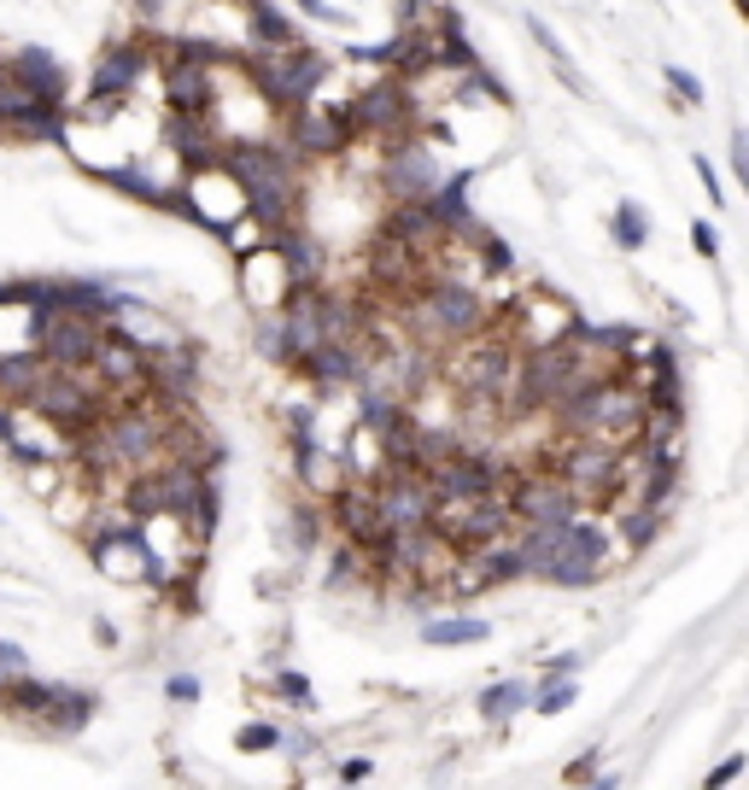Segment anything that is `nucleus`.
I'll return each mask as SVG.
<instances>
[{
  "instance_id": "38",
  "label": "nucleus",
  "mask_w": 749,
  "mask_h": 790,
  "mask_svg": "<svg viewBox=\"0 0 749 790\" xmlns=\"http://www.w3.org/2000/svg\"><path fill=\"white\" fill-rule=\"evenodd\" d=\"M164 697H171V702H199V679L194 674H171V679H164Z\"/></svg>"
},
{
  "instance_id": "32",
  "label": "nucleus",
  "mask_w": 749,
  "mask_h": 790,
  "mask_svg": "<svg viewBox=\"0 0 749 790\" xmlns=\"http://www.w3.org/2000/svg\"><path fill=\"white\" fill-rule=\"evenodd\" d=\"M661 76H668V89H674L679 106H702V100H709V94H702V82H697L691 71H685V65H668Z\"/></svg>"
},
{
  "instance_id": "13",
  "label": "nucleus",
  "mask_w": 749,
  "mask_h": 790,
  "mask_svg": "<svg viewBox=\"0 0 749 790\" xmlns=\"http://www.w3.org/2000/svg\"><path fill=\"white\" fill-rule=\"evenodd\" d=\"M281 135H287V147L305 153V158H340L363 141L358 123H351V106H317V100H310L305 112L281 117Z\"/></svg>"
},
{
  "instance_id": "8",
  "label": "nucleus",
  "mask_w": 749,
  "mask_h": 790,
  "mask_svg": "<svg viewBox=\"0 0 749 790\" xmlns=\"http://www.w3.org/2000/svg\"><path fill=\"white\" fill-rule=\"evenodd\" d=\"M486 328H497V335H504L515 351H538V346L568 340L574 328H579V317H574V305L562 299V294H551V287H527L515 305L492 310Z\"/></svg>"
},
{
  "instance_id": "37",
  "label": "nucleus",
  "mask_w": 749,
  "mask_h": 790,
  "mask_svg": "<svg viewBox=\"0 0 749 790\" xmlns=\"http://www.w3.org/2000/svg\"><path fill=\"white\" fill-rule=\"evenodd\" d=\"M743 767H749L743 756H726L720 767H709V779H702V790H726V784H732V779L743 773Z\"/></svg>"
},
{
  "instance_id": "3",
  "label": "nucleus",
  "mask_w": 749,
  "mask_h": 790,
  "mask_svg": "<svg viewBox=\"0 0 749 790\" xmlns=\"http://www.w3.org/2000/svg\"><path fill=\"white\" fill-rule=\"evenodd\" d=\"M399 310L410 322V340H433V346H456L492 322V305L481 299L474 276H445V269H433L422 294L404 299Z\"/></svg>"
},
{
  "instance_id": "9",
  "label": "nucleus",
  "mask_w": 749,
  "mask_h": 790,
  "mask_svg": "<svg viewBox=\"0 0 749 790\" xmlns=\"http://www.w3.org/2000/svg\"><path fill=\"white\" fill-rule=\"evenodd\" d=\"M620 456L627 451H615V445H597V440H562L551 451V463L562 469V481H568V492L579 497V510H609L615 497H620Z\"/></svg>"
},
{
  "instance_id": "19",
  "label": "nucleus",
  "mask_w": 749,
  "mask_h": 790,
  "mask_svg": "<svg viewBox=\"0 0 749 790\" xmlns=\"http://www.w3.org/2000/svg\"><path fill=\"white\" fill-rule=\"evenodd\" d=\"M299 456V486L317 497V504H335V497L351 486V469H346V456L340 451H328L322 440H310V445H294Z\"/></svg>"
},
{
  "instance_id": "6",
  "label": "nucleus",
  "mask_w": 749,
  "mask_h": 790,
  "mask_svg": "<svg viewBox=\"0 0 749 790\" xmlns=\"http://www.w3.org/2000/svg\"><path fill=\"white\" fill-rule=\"evenodd\" d=\"M428 527L440 533L456 556H469V551H486V545H497V538H510V533H515V510H510L504 492L445 497V504H433Z\"/></svg>"
},
{
  "instance_id": "41",
  "label": "nucleus",
  "mask_w": 749,
  "mask_h": 790,
  "mask_svg": "<svg viewBox=\"0 0 749 790\" xmlns=\"http://www.w3.org/2000/svg\"><path fill=\"white\" fill-rule=\"evenodd\" d=\"M592 773H597V750H586L579 761H568V784H586Z\"/></svg>"
},
{
  "instance_id": "36",
  "label": "nucleus",
  "mask_w": 749,
  "mask_h": 790,
  "mask_svg": "<svg viewBox=\"0 0 749 790\" xmlns=\"http://www.w3.org/2000/svg\"><path fill=\"white\" fill-rule=\"evenodd\" d=\"M732 176H738V188L749 199V130H732Z\"/></svg>"
},
{
  "instance_id": "47",
  "label": "nucleus",
  "mask_w": 749,
  "mask_h": 790,
  "mask_svg": "<svg viewBox=\"0 0 749 790\" xmlns=\"http://www.w3.org/2000/svg\"><path fill=\"white\" fill-rule=\"evenodd\" d=\"M135 7H141V12H158V0H135Z\"/></svg>"
},
{
  "instance_id": "14",
  "label": "nucleus",
  "mask_w": 749,
  "mask_h": 790,
  "mask_svg": "<svg viewBox=\"0 0 749 790\" xmlns=\"http://www.w3.org/2000/svg\"><path fill=\"white\" fill-rule=\"evenodd\" d=\"M374 182L387 188L392 205H415V199H433V188H440V164H433V153L410 135V141L381 147V158H374Z\"/></svg>"
},
{
  "instance_id": "1",
  "label": "nucleus",
  "mask_w": 749,
  "mask_h": 790,
  "mask_svg": "<svg viewBox=\"0 0 749 790\" xmlns=\"http://www.w3.org/2000/svg\"><path fill=\"white\" fill-rule=\"evenodd\" d=\"M223 164L246 188V205H253L258 223H269L276 235H281V228H299L305 176H299V153L287 147L281 135L276 141H235V147L223 153Z\"/></svg>"
},
{
  "instance_id": "16",
  "label": "nucleus",
  "mask_w": 749,
  "mask_h": 790,
  "mask_svg": "<svg viewBox=\"0 0 749 790\" xmlns=\"http://www.w3.org/2000/svg\"><path fill=\"white\" fill-rule=\"evenodd\" d=\"M328 510H335L328 522L340 527V538H351V545L369 551V556H381V545L392 538V522H387V510H381V497H374V486L351 481V486H346Z\"/></svg>"
},
{
  "instance_id": "46",
  "label": "nucleus",
  "mask_w": 749,
  "mask_h": 790,
  "mask_svg": "<svg viewBox=\"0 0 749 790\" xmlns=\"http://www.w3.org/2000/svg\"><path fill=\"white\" fill-rule=\"evenodd\" d=\"M732 12L743 18V24H749V0H732Z\"/></svg>"
},
{
  "instance_id": "35",
  "label": "nucleus",
  "mask_w": 749,
  "mask_h": 790,
  "mask_svg": "<svg viewBox=\"0 0 749 790\" xmlns=\"http://www.w3.org/2000/svg\"><path fill=\"white\" fill-rule=\"evenodd\" d=\"M691 164H697V182H702V194H709V205H715V212H720V205H726V188H720V171H715V164H709V158H702V153H697Z\"/></svg>"
},
{
  "instance_id": "4",
  "label": "nucleus",
  "mask_w": 749,
  "mask_h": 790,
  "mask_svg": "<svg viewBox=\"0 0 749 790\" xmlns=\"http://www.w3.org/2000/svg\"><path fill=\"white\" fill-rule=\"evenodd\" d=\"M106 335H112L106 317L65 310V305H30V351L53 369H89Z\"/></svg>"
},
{
  "instance_id": "42",
  "label": "nucleus",
  "mask_w": 749,
  "mask_h": 790,
  "mask_svg": "<svg viewBox=\"0 0 749 790\" xmlns=\"http://www.w3.org/2000/svg\"><path fill=\"white\" fill-rule=\"evenodd\" d=\"M545 674H551V679H574V674H579V656H551Z\"/></svg>"
},
{
  "instance_id": "24",
  "label": "nucleus",
  "mask_w": 749,
  "mask_h": 790,
  "mask_svg": "<svg viewBox=\"0 0 749 790\" xmlns=\"http://www.w3.org/2000/svg\"><path fill=\"white\" fill-rule=\"evenodd\" d=\"M53 691L59 685H41V679H30V674H7L0 679V709L7 715H48L53 709Z\"/></svg>"
},
{
  "instance_id": "27",
  "label": "nucleus",
  "mask_w": 749,
  "mask_h": 790,
  "mask_svg": "<svg viewBox=\"0 0 749 790\" xmlns=\"http://www.w3.org/2000/svg\"><path fill=\"white\" fill-rule=\"evenodd\" d=\"M609 235H615L620 253H638V246L650 240V212H644L638 199H620V205H615V217H609Z\"/></svg>"
},
{
  "instance_id": "39",
  "label": "nucleus",
  "mask_w": 749,
  "mask_h": 790,
  "mask_svg": "<svg viewBox=\"0 0 749 790\" xmlns=\"http://www.w3.org/2000/svg\"><path fill=\"white\" fill-rule=\"evenodd\" d=\"M7 674H30V656L18 650L12 638H0V679H7Z\"/></svg>"
},
{
  "instance_id": "11",
  "label": "nucleus",
  "mask_w": 749,
  "mask_h": 790,
  "mask_svg": "<svg viewBox=\"0 0 749 790\" xmlns=\"http://www.w3.org/2000/svg\"><path fill=\"white\" fill-rule=\"evenodd\" d=\"M346 106H351V123H358L363 141L392 147V141H410L415 135V94H410V82L399 71L381 76V82H369V89H358Z\"/></svg>"
},
{
  "instance_id": "29",
  "label": "nucleus",
  "mask_w": 749,
  "mask_h": 790,
  "mask_svg": "<svg viewBox=\"0 0 749 790\" xmlns=\"http://www.w3.org/2000/svg\"><path fill=\"white\" fill-rule=\"evenodd\" d=\"M235 750H246V756L281 750V726H269V720H253V726H240V732H235Z\"/></svg>"
},
{
  "instance_id": "15",
  "label": "nucleus",
  "mask_w": 749,
  "mask_h": 790,
  "mask_svg": "<svg viewBox=\"0 0 749 790\" xmlns=\"http://www.w3.org/2000/svg\"><path fill=\"white\" fill-rule=\"evenodd\" d=\"M428 486H433V504H445V497H486L510 486V463H497L486 451H456L428 469Z\"/></svg>"
},
{
  "instance_id": "18",
  "label": "nucleus",
  "mask_w": 749,
  "mask_h": 790,
  "mask_svg": "<svg viewBox=\"0 0 749 790\" xmlns=\"http://www.w3.org/2000/svg\"><path fill=\"white\" fill-rule=\"evenodd\" d=\"M0 71H7V82L24 89L30 100H48V106L65 100V71H59V59L48 48H18V53L0 59Z\"/></svg>"
},
{
  "instance_id": "7",
  "label": "nucleus",
  "mask_w": 749,
  "mask_h": 790,
  "mask_svg": "<svg viewBox=\"0 0 749 790\" xmlns=\"http://www.w3.org/2000/svg\"><path fill=\"white\" fill-rule=\"evenodd\" d=\"M504 497L515 510V527H562V522H574V515H579V497L568 492V481H562V469L551 463V456L515 463Z\"/></svg>"
},
{
  "instance_id": "34",
  "label": "nucleus",
  "mask_w": 749,
  "mask_h": 790,
  "mask_svg": "<svg viewBox=\"0 0 749 790\" xmlns=\"http://www.w3.org/2000/svg\"><path fill=\"white\" fill-rule=\"evenodd\" d=\"M691 246H697V258L720 264V228H715L709 217H697V223H691Z\"/></svg>"
},
{
  "instance_id": "45",
  "label": "nucleus",
  "mask_w": 749,
  "mask_h": 790,
  "mask_svg": "<svg viewBox=\"0 0 749 790\" xmlns=\"http://www.w3.org/2000/svg\"><path fill=\"white\" fill-rule=\"evenodd\" d=\"M586 790H615V773H603V779H592Z\"/></svg>"
},
{
  "instance_id": "43",
  "label": "nucleus",
  "mask_w": 749,
  "mask_h": 790,
  "mask_svg": "<svg viewBox=\"0 0 749 790\" xmlns=\"http://www.w3.org/2000/svg\"><path fill=\"white\" fill-rule=\"evenodd\" d=\"M340 779H346V784H363V779H369V761H346Z\"/></svg>"
},
{
  "instance_id": "10",
  "label": "nucleus",
  "mask_w": 749,
  "mask_h": 790,
  "mask_svg": "<svg viewBox=\"0 0 749 790\" xmlns=\"http://www.w3.org/2000/svg\"><path fill=\"white\" fill-rule=\"evenodd\" d=\"M147 65H153L147 41H112V48L94 59V71H89V100H82V117H94V123L117 117L135 100L141 71H147Z\"/></svg>"
},
{
  "instance_id": "44",
  "label": "nucleus",
  "mask_w": 749,
  "mask_h": 790,
  "mask_svg": "<svg viewBox=\"0 0 749 790\" xmlns=\"http://www.w3.org/2000/svg\"><path fill=\"white\" fill-rule=\"evenodd\" d=\"M7 433H12V410H0V445H7Z\"/></svg>"
},
{
  "instance_id": "26",
  "label": "nucleus",
  "mask_w": 749,
  "mask_h": 790,
  "mask_svg": "<svg viewBox=\"0 0 749 790\" xmlns=\"http://www.w3.org/2000/svg\"><path fill=\"white\" fill-rule=\"evenodd\" d=\"M522 709H533V685L527 679H497V685H486V691H481V715L492 726H504L510 715H522Z\"/></svg>"
},
{
  "instance_id": "5",
  "label": "nucleus",
  "mask_w": 749,
  "mask_h": 790,
  "mask_svg": "<svg viewBox=\"0 0 749 790\" xmlns=\"http://www.w3.org/2000/svg\"><path fill=\"white\" fill-rule=\"evenodd\" d=\"M106 404H112V392L100 387L94 369H48L24 410L41 415V422H53V428H65V433H89L100 415H106Z\"/></svg>"
},
{
  "instance_id": "30",
  "label": "nucleus",
  "mask_w": 749,
  "mask_h": 790,
  "mask_svg": "<svg viewBox=\"0 0 749 790\" xmlns=\"http://www.w3.org/2000/svg\"><path fill=\"white\" fill-rule=\"evenodd\" d=\"M574 697H579V685H574V679H545V685L533 691V709H538V715H562Z\"/></svg>"
},
{
  "instance_id": "2",
  "label": "nucleus",
  "mask_w": 749,
  "mask_h": 790,
  "mask_svg": "<svg viewBox=\"0 0 749 790\" xmlns=\"http://www.w3.org/2000/svg\"><path fill=\"white\" fill-rule=\"evenodd\" d=\"M217 510H223L217 481H212V474H199L194 463H176V456H164L158 469H147V474H135V481H130V515H135V522H147V515H182L199 538H212Z\"/></svg>"
},
{
  "instance_id": "25",
  "label": "nucleus",
  "mask_w": 749,
  "mask_h": 790,
  "mask_svg": "<svg viewBox=\"0 0 749 790\" xmlns=\"http://www.w3.org/2000/svg\"><path fill=\"white\" fill-rule=\"evenodd\" d=\"M89 720H94V697H89V691H65V685L53 691V709L41 715V726H48V732H59V738H76Z\"/></svg>"
},
{
  "instance_id": "12",
  "label": "nucleus",
  "mask_w": 749,
  "mask_h": 790,
  "mask_svg": "<svg viewBox=\"0 0 749 790\" xmlns=\"http://www.w3.org/2000/svg\"><path fill=\"white\" fill-rule=\"evenodd\" d=\"M89 551H94V568L106 579H117V586H147L153 579V551H147L141 522L130 510H117V522L89 527Z\"/></svg>"
},
{
  "instance_id": "23",
  "label": "nucleus",
  "mask_w": 749,
  "mask_h": 790,
  "mask_svg": "<svg viewBox=\"0 0 749 790\" xmlns=\"http://www.w3.org/2000/svg\"><path fill=\"white\" fill-rule=\"evenodd\" d=\"M492 638V620L481 615H440V620H422V644L433 650H456V644H486Z\"/></svg>"
},
{
  "instance_id": "22",
  "label": "nucleus",
  "mask_w": 749,
  "mask_h": 790,
  "mask_svg": "<svg viewBox=\"0 0 749 790\" xmlns=\"http://www.w3.org/2000/svg\"><path fill=\"white\" fill-rule=\"evenodd\" d=\"M661 527H668V510L661 504H620L615 510V533H620V551L638 556V551H650Z\"/></svg>"
},
{
  "instance_id": "33",
  "label": "nucleus",
  "mask_w": 749,
  "mask_h": 790,
  "mask_svg": "<svg viewBox=\"0 0 749 790\" xmlns=\"http://www.w3.org/2000/svg\"><path fill=\"white\" fill-rule=\"evenodd\" d=\"M322 522L328 515H317L310 504H299L294 515H287V527H294V545H317V533H322Z\"/></svg>"
},
{
  "instance_id": "28",
  "label": "nucleus",
  "mask_w": 749,
  "mask_h": 790,
  "mask_svg": "<svg viewBox=\"0 0 749 790\" xmlns=\"http://www.w3.org/2000/svg\"><path fill=\"white\" fill-rule=\"evenodd\" d=\"M527 30H533V41H538V48H545V59H551V71H556L562 82H568V94H586V76H579V71H574V59H568V48H562V41H556V30L545 24V18H527Z\"/></svg>"
},
{
  "instance_id": "21",
  "label": "nucleus",
  "mask_w": 749,
  "mask_h": 790,
  "mask_svg": "<svg viewBox=\"0 0 749 790\" xmlns=\"http://www.w3.org/2000/svg\"><path fill=\"white\" fill-rule=\"evenodd\" d=\"M53 363H41L30 346H18V351H0V399L7 404H30V392L41 387V376H48Z\"/></svg>"
},
{
  "instance_id": "31",
  "label": "nucleus",
  "mask_w": 749,
  "mask_h": 790,
  "mask_svg": "<svg viewBox=\"0 0 749 790\" xmlns=\"http://www.w3.org/2000/svg\"><path fill=\"white\" fill-rule=\"evenodd\" d=\"M276 691H281L287 702H294L299 715L317 709V691H310V679H305V674H294V668H281V674H276Z\"/></svg>"
},
{
  "instance_id": "17",
  "label": "nucleus",
  "mask_w": 749,
  "mask_h": 790,
  "mask_svg": "<svg viewBox=\"0 0 749 790\" xmlns=\"http://www.w3.org/2000/svg\"><path fill=\"white\" fill-rule=\"evenodd\" d=\"M374 497H381L392 527H428V515H433L428 469H410V463H392L381 481H374Z\"/></svg>"
},
{
  "instance_id": "40",
  "label": "nucleus",
  "mask_w": 749,
  "mask_h": 790,
  "mask_svg": "<svg viewBox=\"0 0 749 790\" xmlns=\"http://www.w3.org/2000/svg\"><path fill=\"white\" fill-rule=\"evenodd\" d=\"M294 7H299L305 18H328V24H346V12H335L328 0H294Z\"/></svg>"
},
{
  "instance_id": "20",
  "label": "nucleus",
  "mask_w": 749,
  "mask_h": 790,
  "mask_svg": "<svg viewBox=\"0 0 749 790\" xmlns=\"http://www.w3.org/2000/svg\"><path fill=\"white\" fill-rule=\"evenodd\" d=\"M246 7V41H253V53H281V48H305V35H299V24L287 18L276 0H240Z\"/></svg>"
}]
</instances>
